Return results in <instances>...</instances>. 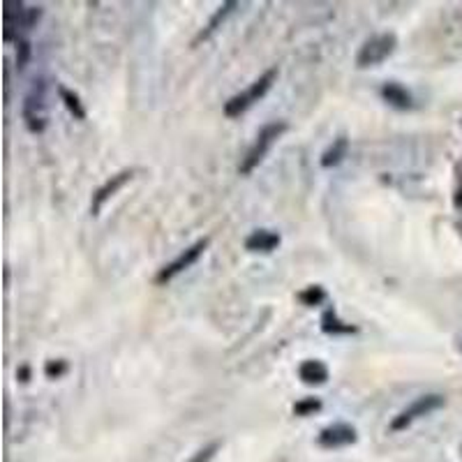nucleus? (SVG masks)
Listing matches in <instances>:
<instances>
[{
	"mask_svg": "<svg viewBox=\"0 0 462 462\" xmlns=\"http://www.w3.org/2000/svg\"><path fill=\"white\" fill-rule=\"evenodd\" d=\"M289 130V125L285 121H273L268 125H263L259 134H256L254 143L250 146V150L245 153V158L241 160V167H238V174L241 176H250L252 171L263 162V158L268 155V150L276 146V141L282 134Z\"/></svg>",
	"mask_w": 462,
	"mask_h": 462,
	"instance_id": "nucleus-1",
	"label": "nucleus"
},
{
	"mask_svg": "<svg viewBox=\"0 0 462 462\" xmlns=\"http://www.w3.org/2000/svg\"><path fill=\"white\" fill-rule=\"evenodd\" d=\"M276 79H278V67H271V70L263 72L259 79L247 85L245 90L236 93L234 97H229V100L225 102V116H227V118H238L241 114H245V111L250 109L254 102H259V100L273 88Z\"/></svg>",
	"mask_w": 462,
	"mask_h": 462,
	"instance_id": "nucleus-2",
	"label": "nucleus"
},
{
	"mask_svg": "<svg viewBox=\"0 0 462 462\" xmlns=\"http://www.w3.org/2000/svg\"><path fill=\"white\" fill-rule=\"evenodd\" d=\"M396 47H398L396 32H379V35H372L370 40L363 42L361 49H358L356 65H358V67H374V65H381L384 61H386V58L393 56Z\"/></svg>",
	"mask_w": 462,
	"mask_h": 462,
	"instance_id": "nucleus-3",
	"label": "nucleus"
},
{
	"mask_svg": "<svg viewBox=\"0 0 462 462\" xmlns=\"http://www.w3.org/2000/svg\"><path fill=\"white\" fill-rule=\"evenodd\" d=\"M23 123L28 127V132L42 134L47 130V105H45V83L35 81V85L30 88L28 95L23 97L21 107Z\"/></svg>",
	"mask_w": 462,
	"mask_h": 462,
	"instance_id": "nucleus-4",
	"label": "nucleus"
},
{
	"mask_svg": "<svg viewBox=\"0 0 462 462\" xmlns=\"http://www.w3.org/2000/svg\"><path fill=\"white\" fill-rule=\"evenodd\" d=\"M444 402H446V400H444V396H439V393H427V396L416 398L412 405L405 407L396 418H393V421H391V430L393 432L407 430V427L412 425L414 421H418L421 416H427V414H432V412H437V409H442Z\"/></svg>",
	"mask_w": 462,
	"mask_h": 462,
	"instance_id": "nucleus-5",
	"label": "nucleus"
},
{
	"mask_svg": "<svg viewBox=\"0 0 462 462\" xmlns=\"http://www.w3.org/2000/svg\"><path fill=\"white\" fill-rule=\"evenodd\" d=\"M208 245H211V238H208V236H206V238H199V241L192 243L190 247H187V250H183L181 254H178L174 261L167 263V266L158 273L155 282H158V285H167V282H171L176 276H181L183 271H187L190 266H194V263L199 261V256L203 254V250H206Z\"/></svg>",
	"mask_w": 462,
	"mask_h": 462,
	"instance_id": "nucleus-6",
	"label": "nucleus"
},
{
	"mask_svg": "<svg viewBox=\"0 0 462 462\" xmlns=\"http://www.w3.org/2000/svg\"><path fill=\"white\" fill-rule=\"evenodd\" d=\"M132 178H134V169H123V171H118V174L111 176L107 183H102L97 187V192L93 194V201H90V213H93V215H100L102 208H105V203L111 199V196H116L118 190H123V187L130 183Z\"/></svg>",
	"mask_w": 462,
	"mask_h": 462,
	"instance_id": "nucleus-7",
	"label": "nucleus"
},
{
	"mask_svg": "<svg viewBox=\"0 0 462 462\" xmlns=\"http://www.w3.org/2000/svg\"><path fill=\"white\" fill-rule=\"evenodd\" d=\"M356 439H358V434H356V427L354 425H349V423H333V425H326L319 432L316 444H319L321 449H342V446H349V444H354Z\"/></svg>",
	"mask_w": 462,
	"mask_h": 462,
	"instance_id": "nucleus-8",
	"label": "nucleus"
},
{
	"mask_svg": "<svg viewBox=\"0 0 462 462\" xmlns=\"http://www.w3.org/2000/svg\"><path fill=\"white\" fill-rule=\"evenodd\" d=\"M282 243V238L278 231H271V229H256L252 231L250 236L245 238V250L247 252H273L276 247Z\"/></svg>",
	"mask_w": 462,
	"mask_h": 462,
	"instance_id": "nucleus-9",
	"label": "nucleus"
},
{
	"mask_svg": "<svg viewBox=\"0 0 462 462\" xmlns=\"http://www.w3.org/2000/svg\"><path fill=\"white\" fill-rule=\"evenodd\" d=\"M298 377H301V381L307 384V386H321V384L328 381L331 372H328L326 363L316 361V358H307V361L298 365Z\"/></svg>",
	"mask_w": 462,
	"mask_h": 462,
	"instance_id": "nucleus-10",
	"label": "nucleus"
},
{
	"mask_svg": "<svg viewBox=\"0 0 462 462\" xmlns=\"http://www.w3.org/2000/svg\"><path fill=\"white\" fill-rule=\"evenodd\" d=\"M381 97H384V102H389V105L396 107V109H412V105H414L412 93H409L405 85L398 83V81L384 83L381 85Z\"/></svg>",
	"mask_w": 462,
	"mask_h": 462,
	"instance_id": "nucleus-11",
	"label": "nucleus"
},
{
	"mask_svg": "<svg viewBox=\"0 0 462 462\" xmlns=\"http://www.w3.org/2000/svg\"><path fill=\"white\" fill-rule=\"evenodd\" d=\"M319 324H321V331L326 333V336H352V333H358V326H354V324L342 321L340 316H338V312L333 310V307L324 310Z\"/></svg>",
	"mask_w": 462,
	"mask_h": 462,
	"instance_id": "nucleus-12",
	"label": "nucleus"
},
{
	"mask_svg": "<svg viewBox=\"0 0 462 462\" xmlns=\"http://www.w3.org/2000/svg\"><path fill=\"white\" fill-rule=\"evenodd\" d=\"M347 150H349V139L345 134H340L338 139H333V143L321 153V160L319 165L324 169H331V167H338L342 160L347 158Z\"/></svg>",
	"mask_w": 462,
	"mask_h": 462,
	"instance_id": "nucleus-13",
	"label": "nucleus"
},
{
	"mask_svg": "<svg viewBox=\"0 0 462 462\" xmlns=\"http://www.w3.org/2000/svg\"><path fill=\"white\" fill-rule=\"evenodd\" d=\"M234 7H236V3H225V5H220V7H218V12L213 14V16H211V21L206 23V28H203V30L199 32V35H196L194 45H199L201 40H208V37L213 35V32H215V30L220 28V25L225 23V19L231 14V10H234Z\"/></svg>",
	"mask_w": 462,
	"mask_h": 462,
	"instance_id": "nucleus-14",
	"label": "nucleus"
},
{
	"mask_svg": "<svg viewBox=\"0 0 462 462\" xmlns=\"http://www.w3.org/2000/svg\"><path fill=\"white\" fill-rule=\"evenodd\" d=\"M58 95H61V100H63V105L67 107V111L76 118V121H85V109H83V105H81V100H79V95H76L74 90H70L67 85H58Z\"/></svg>",
	"mask_w": 462,
	"mask_h": 462,
	"instance_id": "nucleus-15",
	"label": "nucleus"
},
{
	"mask_svg": "<svg viewBox=\"0 0 462 462\" xmlns=\"http://www.w3.org/2000/svg\"><path fill=\"white\" fill-rule=\"evenodd\" d=\"M298 301H301L303 305H319V303L326 301V292H324L319 285H312L298 294Z\"/></svg>",
	"mask_w": 462,
	"mask_h": 462,
	"instance_id": "nucleus-16",
	"label": "nucleus"
},
{
	"mask_svg": "<svg viewBox=\"0 0 462 462\" xmlns=\"http://www.w3.org/2000/svg\"><path fill=\"white\" fill-rule=\"evenodd\" d=\"M324 405L319 398H303L294 405V414L296 416H312L314 412H319Z\"/></svg>",
	"mask_w": 462,
	"mask_h": 462,
	"instance_id": "nucleus-17",
	"label": "nucleus"
},
{
	"mask_svg": "<svg viewBox=\"0 0 462 462\" xmlns=\"http://www.w3.org/2000/svg\"><path fill=\"white\" fill-rule=\"evenodd\" d=\"M67 370H70V365H67V361H63V358H58V361H47L45 365V374L49 379H61Z\"/></svg>",
	"mask_w": 462,
	"mask_h": 462,
	"instance_id": "nucleus-18",
	"label": "nucleus"
},
{
	"mask_svg": "<svg viewBox=\"0 0 462 462\" xmlns=\"http://www.w3.org/2000/svg\"><path fill=\"white\" fill-rule=\"evenodd\" d=\"M218 451H220V442H211L208 446H203V449L196 451L187 462H211L213 458H215Z\"/></svg>",
	"mask_w": 462,
	"mask_h": 462,
	"instance_id": "nucleus-19",
	"label": "nucleus"
},
{
	"mask_svg": "<svg viewBox=\"0 0 462 462\" xmlns=\"http://www.w3.org/2000/svg\"><path fill=\"white\" fill-rule=\"evenodd\" d=\"M28 58H30V45H28L25 40H19V54H16V65L25 67Z\"/></svg>",
	"mask_w": 462,
	"mask_h": 462,
	"instance_id": "nucleus-20",
	"label": "nucleus"
},
{
	"mask_svg": "<svg viewBox=\"0 0 462 462\" xmlns=\"http://www.w3.org/2000/svg\"><path fill=\"white\" fill-rule=\"evenodd\" d=\"M28 374H30L28 367H21V370H19V377H21V381H28Z\"/></svg>",
	"mask_w": 462,
	"mask_h": 462,
	"instance_id": "nucleus-21",
	"label": "nucleus"
},
{
	"mask_svg": "<svg viewBox=\"0 0 462 462\" xmlns=\"http://www.w3.org/2000/svg\"><path fill=\"white\" fill-rule=\"evenodd\" d=\"M456 203H458V206H462V192H458V196H456Z\"/></svg>",
	"mask_w": 462,
	"mask_h": 462,
	"instance_id": "nucleus-22",
	"label": "nucleus"
}]
</instances>
